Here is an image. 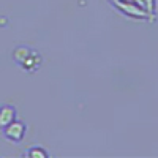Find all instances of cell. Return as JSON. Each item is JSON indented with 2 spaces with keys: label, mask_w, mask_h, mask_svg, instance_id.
I'll use <instances>...</instances> for the list:
<instances>
[{
  "label": "cell",
  "mask_w": 158,
  "mask_h": 158,
  "mask_svg": "<svg viewBox=\"0 0 158 158\" xmlns=\"http://www.w3.org/2000/svg\"><path fill=\"white\" fill-rule=\"evenodd\" d=\"M25 131H27V127H25L24 122L13 120L10 125H6L3 128V136H5V139H8L11 142H21L25 138Z\"/></svg>",
  "instance_id": "6da1fadb"
},
{
  "label": "cell",
  "mask_w": 158,
  "mask_h": 158,
  "mask_svg": "<svg viewBox=\"0 0 158 158\" xmlns=\"http://www.w3.org/2000/svg\"><path fill=\"white\" fill-rule=\"evenodd\" d=\"M16 115H18V111L15 106H11V104L0 106V130H3L13 120H16Z\"/></svg>",
  "instance_id": "7a4b0ae2"
},
{
  "label": "cell",
  "mask_w": 158,
  "mask_h": 158,
  "mask_svg": "<svg viewBox=\"0 0 158 158\" xmlns=\"http://www.w3.org/2000/svg\"><path fill=\"white\" fill-rule=\"evenodd\" d=\"M40 65H41V57H40V54H38L36 51H32L30 54H29V57L22 62L21 67L25 71H35V70H38Z\"/></svg>",
  "instance_id": "3957f363"
},
{
  "label": "cell",
  "mask_w": 158,
  "mask_h": 158,
  "mask_svg": "<svg viewBox=\"0 0 158 158\" xmlns=\"http://www.w3.org/2000/svg\"><path fill=\"white\" fill-rule=\"evenodd\" d=\"M30 52H32V49H30V48H27V46H18L15 51H13V59H15V62H16V63L22 65V62L29 57Z\"/></svg>",
  "instance_id": "277c9868"
},
{
  "label": "cell",
  "mask_w": 158,
  "mask_h": 158,
  "mask_svg": "<svg viewBox=\"0 0 158 158\" xmlns=\"http://www.w3.org/2000/svg\"><path fill=\"white\" fill-rule=\"evenodd\" d=\"M25 155H27L29 158H48L49 153L46 149H43L41 146H35V147H30L27 152H25Z\"/></svg>",
  "instance_id": "5b68a950"
},
{
  "label": "cell",
  "mask_w": 158,
  "mask_h": 158,
  "mask_svg": "<svg viewBox=\"0 0 158 158\" xmlns=\"http://www.w3.org/2000/svg\"><path fill=\"white\" fill-rule=\"evenodd\" d=\"M144 3H146V6H147V10L150 13H153V10H155V0H144Z\"/></svg>",
  "instance_id": "8992f818"
}]
</instances>
